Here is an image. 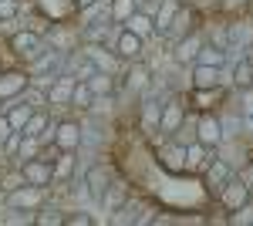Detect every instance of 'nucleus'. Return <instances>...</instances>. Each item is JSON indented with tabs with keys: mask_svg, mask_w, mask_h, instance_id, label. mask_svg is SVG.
<instances>
[{
	"mask_svg": "<svg viewBox=\"0 0 253 226\" xmlns=\"http://www.w3.org/2000/svg\"><path fill=\"white\" fill-rule=\"evenodd\" d=\"M7 47H10L14 61L27 64V61H34L38 54H44V51H47V41H44V34L31 31V27H20L17 34H10V38H7Z\"/></svg>",
	"mask_w": 253,
	"mask_h": 226,
	"instance_id": "obj_1",
	"label": "nucleus"
},
{
	"mask_svg": "<svg viewBox=\"0 0 253 226\" xmlns=\"http://www.w3.org/2000/svg\"><path fill=\"white\" fill-rule=\"evenodd\" d=\"M199 27H203V14L196 10L193 3H189V7L182 3V7H179V14L172 17V24H169L159 38H162V44H169V47H172L175 41H182L186 34H193V31H199Z\"/></svg>",
	"mask_w": 253,
	"mask_h": 226,
	"instance_id": "obj_2",
	"label": "nucleus"
},
{
	"mask_svg": "<svg viewBox=\"0 0 253 226\" xmlns=\"http://www.w3.org/2000/svg\"><path fill=\"white\" fill-rule=\"evenodd\" d=\"M7 209H41L47 203V189L44 186H31V182H24V186L10 189L7 192Z\"/></svg>",
	"mask_w": 253,
	"mask_h": 226,
	"instance_id": "obj_3",
	"label": "nucleus"
},
{
	"mask_svg": "<svg viewBox=\"0 0 253 226\" xmlns=\"http://www.w3.org/2000/svg\"><path fill=\"white\" fill-rule=\"evenodd\" d=\"M186 112H189V108H186V94H169V98L162 101V115H159V132L169 138V135H172L175 129L182 125Z\"/></svg>",
	"mask_w": 253,
	"mask_h": 226,
	"instance_id": "obj_4",
	"label": "nucleus"
},
{
	"mask_svg": "<svg viewBox=\"0 0 253 226\" xmlns=\"http://www.w3.org/2000/svg\"><path fill=\"white\" fill-rule=\"evenodd\" d=\"M206 44V34H203V27L199 31H193V34H186L182 41H175L172 47H169V61L172 64H196V54H199V47Z\"/></svg>",
	"mask_w": 253,
	"mask_h": 226,
	"instance_id": "obj_5",
	"label": "nucleus"
},
{
	"mask_svg": "<svg viewBox=\"0 0 253 226\" xmlns=\"http://www.w3.org/2000/svg\"><path fill=\"white\" fill-rule=\"evenodd\" d=\"M196 142H203L206 149H216L223 142V125L216 112H196Z\"/></svg>",
	"mask_w": 253,
	"mask_h": 226,
	"instance_id": "obj_6",
	"label": "nucleus"
},
{
	"mask_svg": "<svg viewBox=\"0 0 253 226\" xmlns=\"http://www.w3.org/2000/svg\"><path fill=\"white\" fill-rule=\"evenodd\" d=\"M31 85V75L27 68H0V101H10V98H20Z\"/></svg>",
	"mask_w": 253,
	"mask_h": 226,
	"instance_id": "obj_7",
	"label": "nucleus"
},
{
	"mask_svg": "<svg viewBox=\"0 0 253 226\" xmlns=\"http://www.w3.org/2000/svg\"><path fill=\"white\" fill-rule=\"evenodd\" d=\"M112 179H115V166L112 162H95L91 169L84 172V186H88V196L101 203V196H105V189L112 186Z\"/></svg>",
	"mask_w": 253,
	"mask_h": 226,
	"instance_id": "obj_8",
	"label": "nucleus"
},
{
	"mask_svg": "<svg viewBox=\"0 0 253 226\" xmlns=\"http://www.w3.org/2000/svg\"><path fill=\"white\" fill-rule=\"evenodd\" d=\"M233 176H236V169H233V166H230L226 159L213 155V162H210V166L203 169V186H206V192H210V196H216V192H219V189L226 186V182H230Z\"/></svg>",
	"mask_w": 253,
	"mask_h": 226,
	"instance_id": "obj_9",
	"label": "nucleus"
},
{
	"mask_svg": "<svg viewBox=\"0 0 253 226\" xmlns=\"http://www.w3.org/2000/svg\"><path fill=\"white\" fill-rule=\"evenodd\" d=\"M149 85H152V68L145 64V57L128 61V71H125V78H122V91H128V94H135V98H138Z\"/></svg>",
	"mask_w": 253,
	"mask_h": 226,
	"instance_id": "obj_10",
	"label": "nucleus"
},
{
	"mask_svg": "<svg viewBox=\"0 0 253 226\" xmlns=\"http://www.w3.org/2000/svg\"><path fill=\"white\" fill-rule=\"evenodd\" d=\"M226 101V85L219 88H189V112H216Z\"/></svg>",
	"mask_w": 253,
	"mask_h": 226,
	"instance_id": "obj_11",
	"label": "nucleus"
},
{
	"mask_svg": "<svg viewBox=\"0 0 253 226\" xmlns=\"http://www.w3.org/2000/svg\"><path fill=\"white\" fill-rule=\"evenodd\" d=\"M112 51L128 64V61H138V57L145 54V41L135 38V34H132V31H125V27H118L115 41H112Z\"/></svg>",
	"mask_w": 253,
	"mask_h": 226,
	"instance_id": "obj_12",
	"label": "nucleus"
},
{
	"mask_svg": "<svg viewBox=\"0 0 253 226\" xmlns=\"http://www.w3.org/2000/svg\"><path fill=\"white\" fill-rule=\"evenodd\" d=\"M81 51L88 54V61L95 64L98 71H108V75H118V68H122V57L108 47V44H81Z\"/></svg>",
	"mask_w": 253,
	"mask_h": 226,
	"instance_id": "obj_13",
	"label": "nucleus"
},
{
	"mask_svg": "<svg viewBox=\"0 0 253 226\" xmlns=\"http://www.w3.org/2000/svg\"><path fill=\"white\" fill-rule=\"evenodd\" d=\"M54 145L61 152H78L81 149V122H75V118L54 122Z\"/></svg>",
	"mask_w": 253,
	"mask_h": 226,
	"instance_id": "obj_14",
	"label": "nucleus"
},
{
	"mask_svg": "<svg viewBox=\"0 0 253 226\" xmlns=\"http://www.w3.org/2000/svg\"><path fill=\"white\" fill-rule=\"evenodd\" d=\"M156 155L166 172H175V176L186 172V145H175L172 138H166L162 145H156Z\"/></svg>",
	"mask_w": 253,
	"mask_h": 226,
	"instance_id": "obj_15",
	"label": "nucleus"
},
{
	"mask_svg": "<svg viewBox=\"0 0 253 226\" xmlns=\"http://www.w3.org/2000/svg\"><path fill=\"white\" fill-rule=\"evenodd\" d=\"M20 172H24V179H27L31 186L51 189V182H54V166L44 162V159H27V162H20Z\"/></svg>",
	"mask_w": 253,
	"mask_h": 226,
	"instance_id": "obj_16",
	"label": "nucleus"
},
{
	"mask_svg": "<svg viewBox=\"0 0 253 226\" xmlns=\"http://www.w3.org/2000/svg\"><path fill=\"white\" fill-rule=\"evenodd\" d=\"M247 199H250V186H247V182H240L236 176L223 189H219V192H216V203L226 209V213H230V209H236V206H243Z\"/></svg>",
	"mask_w": 253,
	"mask_h": 226,
	"instance_id": "obj_17",
	"label": "nucleus"
},
{
	"mask_svg": "<svg viewBox=\"0 0 253 226\" xmlns=\"http://www.w3.org/2000/svg\"><path fill=\"white\" fill-rule=\"evenodd\" d=\"M226 38H230V47H240L243 51L253 41V17H247V14L243 17H230L226 20Z\"/></svg>",
	"mask_w": 253,
	"mask_h": 226,
	"instance_id": "obj_18",
	"label": "nucleus"
},
{
	"mask_svg": "<svg viewBox=\"0 0 253 226\" xmlns=\"http://www.w3.org/2000/svg\"><path fill=\"white\" fill-rule=\"evenodd\" d=\"M189 78H193V88H219V85H230L223 78V68H213V64H193L189 68Z\"/></svg>",
	"mask_w": 253,
	"mask_h": 226,
	"instance_id": "obj_19",
	"label": "nucleus"
},
{
	"mask_svg": "<svg viewBox=\"0 0 253 226\" xmlns=\"http://www.w3.org/2000/svg\"><path fill=\"white\" fill-rule=\"evenodd\" d=\"M216 149H206L203 142H193V145H186V172L189 176H203V169L213 162Z\"/></svg>",
	"mask_w": 253,
	"mask_h": 226,
	"instance_id": "obj_20",
	"label": "nucleus"
},
{
	"mask_svg": "<svg viewBox=\"0 0 253 226\" xmlns=\"http://www.w3.org/2000/svg\"><path fill=\"white\" fill-rule=\"evenodd\" d=\"M75 81H78V78H71V75H58V78H54V85L47 88V101H51V108H64V105L71 101Z\"/></svg>",
	"mask_w": 253,
	"mask_h": 226,
	"instance_id": "obj_21",
	"label": "nucleus"
},
{
	"mask_svg": "<svg viewBox=\"0 0 253 226\" xmlns=\"http://www.w3.org/2000/svg\"><path fill=\"white\" fill-rule=\"evenodd\" d=\"M125 31H132L135 38H142V41H152L156 38V20H152V14H145V10H135L132 17L122 24Z\"/></svg>",
	"mask_w": 253,
	"mask_h": 226,
	"instance_id": "obj_22",
	"label": "nucleus"
},
{
	"mask_svg": "<svg viewBox=\"0 0 253 226\" xmlns=\"http://www.w3.org/2000/svg\"><path fill=\"white\" fill-rule=\"evenodd\" d=\"M128 196H132L128 182H125V179H112V186L105 189V196H101V209H105V213H115Z\"/></svg>",
	"mask_w": 253,
	"mask_h": 226,
	"instance_id": "obj_23",
	"label": "nucleus"
},
{
	"mask_svg": "<svg viewBox=\"0 0 253 226\" xmlns=\"http://www.w3.org/2000/svg\"><path fill=\"white\" fill-rule=\"evenodd\" d=\"M95 98H112L118 91V75H108V71H95V75L84 81Z\"/></svg>",
	"mask_w": 253,
	"mask_h": 226,
	"instance_id": "obj_24",
	"label": "nucleus"
},
{
	"mask_svg": "<svg viewBox=\"0 0 253 226\" xmlns=\"http://www.w3.org/2000/svg\"><path fill=\"white\" fill-rule=\"evenodd\" d=\"M78 176V152H61L54 159V182H71Z\"/></svg>",
	"mask_w": 253,
	"mask_h": 226,
	"instance_id": "obj_25",
	"label": "nucleus"
},
{
	"mask_svg": "<svg viewBox=\"0 0 253 226\" xmlns=\"http://www.w3.org/2000/svg\"><path fill=\"white\" fill-rule=\"evenodd\" d=\"M179 7H182V0H159L156 14H152V20H156V38L172 24V17L179 14Z\"/></svg>",
	"mask_w": 253,
	"mask_h": 226,
	"instance_id": "obj_26",
	"label": "nucleus"
},
{
	"mask_svg": "<svg viewBox=\"0 0 253 226\" xmlns=\"http://www.w3.org/2000/svg\"><path fill=\"white\" fill-rule=\"evenodd\" d=\"M51 122H54V118H51V108H38V112L27 118V125H24L20 135H34V138H41V135L51 129Z\"/></svg>",
	"mask_w": 253,
	"mask_h": 226,
	"instance_id": "obj_27",
	"label": "nucleus"
},
{
	"mask_svg": "<svg viewBox=\"0 0 253 226\" xmlns=\"http://www.w3.org/2000/svg\"><path fill=\"white\" fill-rule=\"evenodd\" d=\"M250 85H253V64L247 57H240L230 71V88H250Z\"/></svg>",
	"mask_w": 253,
	"mask_h": 226,
	"instance_id": "obj_28",
	"label": "nucleus"
},
{
	"mask_svg": "<svg viewBox=\"0 0 253 226\" xmlns=\"http://www.w3.org/2000/svg\"><path fill=\"white\" fill-rule=\"evenodd\" d=\"M91 105H95V94H91V88H88L84 81H75V91H71L68 108H75V112H88Z\"/></svg>",
	"mask_w": 253,
	"mask_h": 226,
	"instance_id": "obj_29",
	"label": "nucleus"
},
{
	"mask_svg": "<svg viewBox=\"0 0 253 226\" xmlns=\"http://www.w3.org/2000/svg\"><path fill=\"white\" fill-rule=\"evenodd\" d=\"M169 138H172L175 145H193V142H196V112H193V115L186 112L182 125H179V129H175V132L169 135Z\"/></svg>",
	"mask_w": 253,
	"mask_h": 226,
	"instance_id": "obj_30",
	"label": "nucleus"
},
{
	"mask_svg": "<svg viewBox=\"0 0 253 226\" xmlns=\"http://www.w3.org/2000/svg\"><path fill=\"white\" fill-rule=\"evenodd\" d=\"M196 64H213V68H223V64H226V51L206 41V44L199 47V54H196Z\"/></svg>",
	"mask_w": 253,
	"mask_h": 226,
	"instance_id": "obj_31",
	"label": "nucleus"
},
{
	"mask_svg": "<svg viewBox=\"0 0 253 226\" xmlns=\"http://www.w3.org/2000/svg\"><path fill=\"white\" fill-rule=\"evenodd\" d=\"M41 145H44L41 138H34V135H24V138H20V149H17V155H14V166L27 162V159H38Z\"/></svg>",
	"mask_w": 253,
	"mask_h": 226,
	"instance_id": "obj_32",
	"label": "nucleus"
},
{
	"mask_svg": "<svg viewBox=\"0 0 253 226\" xmlns=\"http://www.w3.org/2000/svg\"><path fill=\"white\" fill-rule=\"evenodd\" d=\"M34 223L38 226H64V209L41 206V209H34Z\"/></svg>",
	"mask_w": 253,
	"mask_h": 226,
	"instance_id": "obj_33",
	"label": "nucleus"
},
{
	"mask_svg": "<svg viewBox=\"0 0 253 226\" xmlns=\"http://www.w3.org/2000/svg\"><path fill=\"white\" fill-rule=\"evenodd\" d=\"M223 223H230V226H253V199H247L243 206L230 209Z\"/></svg>",
	"mask_w": 253,
	"mask_h": 226,
	"instance_id": "obj_34",
	"label": "nucleus"
},
{
	"mask_svg": "<svg viewBox=\"0 0 253 226\" xmlns=\"http://www.w3.org/2000/svg\"><path fill=\"white\" fill-rule=\"evenodd\" d=\"M135 14V0H112V20L125 24V20Z\"/></svg>",
	"mask_w": 253,
	"mask_h": 226,
	"instance_id": "obj_35",
	"label": "nucleus"
},
{
	"mask_svg": "<svg viewBox=\"0 0 253 226\" xmlns=\"http://www.w3.org/2000/svg\"><path fill=\"white\" fill-rule=\"evenodd\" d=\"M24 182H27V179H24V172H20V166L17 169H3L0 172V189H3V192H10V189H17V186H24Z\"/></svg>",
	"mask_w": 253,
	"mask_h": 226,
	"instance_id": "obj_36",
	"label": "nucleus"
},
{
	"mask_svg": "<svg viewBox=\"0 0 253 226\" xmlns=\"http://www.w3.org/2000/svg\"><path fill=\"white\" fill-rule=\"evenodd\" d=\"M91 223H95V216L84 213V209H75V213L64 216V226H91Z\"/></svg>",
	"mask_w": 253,
	"mask_h": 226,
	"instance_id": "obj_37",
	"label": "nucleus"
},
{
	"mask_svg": "<svg viewBox=\"0 0 253 226\" xmlns=\"http://www.w3.org/2000/svg\"><path fill=\"white\" fill-rule=\"evenodd\" d=\"M20 138H24L20 132H10V135H7V142L0 145V152H3L7 159H14V155H17V149H20Z\"/></svg>",
	"mask_w": 253,
	"mask_h": 226,
	"instance_id": "obj_38",
	"label": "nucleus"
},
{
	"mask_svg": "<svg viewBox=\"0 0 253 226\" xmlns=\"http://www.w3.org/2000/svg\"><path fill=\"white\" fill-rule=\"evenodd\" d=\"M236 179H240V182H247V186H253V159H247V162L236 169Z\"/></svg>",
	"mask_w": 253,
	"mask_h": 226,
	"instance_id": "obj_39",
	"label": "nucleus"
},
{
	"mask_svg": "<svg viewBox=\"0 0 253 226\" xmlns=\"http://www.w3.org/2000/svg\"><path fill=\"white\" fill-rule=\"evenodd\" d=\"M159 0H135V10H145V14H156Z\"/></svg>",
	"mask_w": 253,
	"mask_h": 226,
	"instance_id": "obj_40",
	"label": "nucleus"
},
{
	"mask_svg": "<svg viewBox=\"0 0 253 226\" xmlns=\"http://www.w3.org/2000/svg\"><path fill=\"white\" fill-rule=\"evenodd\" d=\"M243 57H247V61H250V64H253V41H250V44H247V47H243Z\"/></svg>",
	"mask_w": 253,
	"mask_h": 226,
	"instance_id": "obj_41",
	"label": "nucleus"
},
{
	"mask_svg": "<svg viewBox=\"0 0 253 226\" xmlns=\"http://www.w3.org/2000/svg\"><path fill=\"white\" fill-rule=\"evenodd\" d=\"M88 3H98V0H75V10H81V7H88Z\"/></svg>",
	"mask_w": 253,
	"mask_h": 226,
	"instance_id": "obj_42",
	"label": "nucleus"
},
{
	"mask_svg": "<svg viewBox=\"0 0 253 226\" xmlns=\"http://www.w3.org/2000/svg\"><path fill=\"white\" fill-rule=\"evenodd\" d=\"M250 199H253V186H250Z\"/></svg>",
	"mask_w": 253,
	"mask_h": 226,
	"instance_id": "obj_43",
	"label": "nucleus"
}]
</instances>
